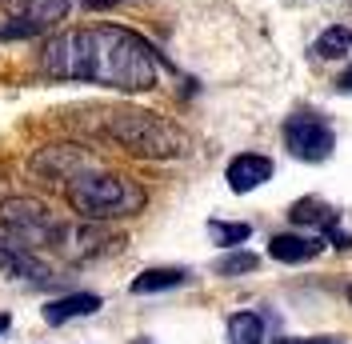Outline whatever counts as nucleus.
Returning a JSON list of instances; mask_svg holds the SVG:
<instances>
[{
    "label": "nucleus",
    "mask_w": 352,
    "mask_h": 344,
    "mask_svg": "<svg viewBox=\"0 0 352 344\" xmlns=\"http://www.w3.org/2000/svg\"><path fill=\"white\" fill-rule=\"evenodd\" d=\"M44 72L56 80H88L104 88L144 92L156 88L153 44L120 24L68 28L44 48Z\"/></svg>",
    "instance_id": "obj_1"
},
{
    "label": "nucleus",
    "mask_w": 352,
    "mask_h": 344,
    "mask_svg": "<svg viewBox=\"0 0 352 344\" xmlns=\"http://www.w3.org/2000/svg\"><path fill=\"white\" fill-rule=\"evenodd\" d=\"M104 132L120 149H129L132 156H153V160H168V156H180L188 149V136L168 125L164 116L156 112H144V108H112L104 112Z\"/></svg>",
    "instance_id": "obj_2"
},
{
    "label": "nucleus",
    "mask_w": 352,
    "mask_h": 344,
    "mask_svg": "<svg viewBox=\"0 0 352 344\" xmlns=\"http://www.w3.org/2000/svg\"><path fill=\"white\" fill-rule=\"evenodd\" d=\"M68 204L85 220H112V216H132L144 208V189L116 176V172H96V176H72L68 184Z\"/></svg>",
    "instance_id": "obj_3"
},
{
    "label": "nucleus",
    "mask_w": 352,
    "mask_h": 344,
    "mask_svg": "<svg viewBox=\"0 0 352 344\" xmlns=\"http://www.w3.org/2000/svg\"><path fill=\"white\" fill-rule=\"evenodd\" d=\"M285 144H288V152L300 156V160H324L336 140H332V129L320 116L300 112V116H288L285 120Z\"/></svg>",
    "instance_id": "obj_4"
},
{
    "label": "nucleus",
    "mask_w": 352,
    "mask_h": 344,
    "mask_svg": "<svg viewBox=\"0 0 352 344\" xmlns=\"http://www.w3.org/2000/svg\"><path fill=\"white\" fill-rule=\"evenodd\" d=\"M0 268H4L8 277L48 280V268L32 257V248H28V244H21L16 237H8V233H0Z\"/></svg>",
    "instance_id": "obj_5"
},
{
    "label": "nucleus",
    "mask_w": 352,
    "mask_h": 344,
    "mask_svg": "<svg viewBox=\"0 0 352 344\" xmlns=\"http://www.w3.org/2000/svg\"><path fill=\"white\" fill-rule=\"evenodd\" d=\"M268 176H272V160L268 156H256V152H244V156H236L228 164V189L232 193H252Z\"/></svg>",
    "instance_id": "obj_6"
},
{
    "label": "nucleus",
    "mask_w": 352,
    "mask_h": 344,
    "mask_svg": "<svg viewBox=\"0 0 352 344\" xmlns=\"http://www.w3.org/2000/svg\"><path fill=\"white\" fill-rule=\"evenodd\" d=\"M320 248H324V240L292 237V233H280V237H272V244H268L272 260H280V264H305V260H312Z\"/></svg>",
    "instance_id": "obj_7"
},
{
    "label": "nucleus",
    "mask_w": 352,
    "mask_h": 344,
    "mask_svg": "<svg viewBox=\"0 0 352 344\" xmlns=\"http://www.w3.org/2000/svg\"><path fill=\"white\" fill-rule=\"evenodd\" d=\"M100 308V297H92V292H76V297H60V301H52L44 308V321L48 324H65L72 316H92Z\"/></svg>",
    "instance_id": "obj_8"
},
{
    "label": "nucleus",
    "mask_w": 352,
    "mask_h": 344,
    "mask_svg": "<svg viewBox=\"0 0 352 344\" xmlns=\"http://www.w3.org/2000/svg\"><path fill=\"white\" fill-rule=\"evenodd\" d=\"M12 12H24V21H36L41 28H48L68 12V0H12Z\"/></svg>",
    "instance_id": "obj_9"
},
{
    "label": "nucleus",
    "mask_w": 352,
    "mask_h": 344,
    "mask_svg": "<svg viewBox=\"0 0 352 344\" xmlns=\"http://www.w3.org/2000/svg\"><path fill=\"white\" fill-rule=\"evenodd\" d=\"M188 272L184 268H148V272H140V277L132 280V292H160V288H176V284H184Z\"/></svg>",
    "instance_id": "obj_10"
},
{
    "label": "nucleus",
    "mask_w": 352,
    "mask_h": 344,
    "mask_svg": "<svg viewBox=\"0 0 352 344\" xmlns=\"http://www.w3.org/2000/svg\"><path fill=\"white\" fill-rule=\"evenodd\" d=\"M264 341V321L256 312H236L228 321V344H261Z\"/></svg>",
    "instance_id": "obj_11"
},
{
    "label": "nucleus",
    "mask_w": 352,
    "mask_h": 344,
    "mask_svg": "<svg viewBox=\"0 0 352 344\" xmlns=\"http://www.w3.org/2000/svg\"><path fill=\"white\" fill-rule=\"evenodd\" d=\"M288 216H292L296 224H320V228L332 224V208L324 204V200H312V196H308V200H296Z\"/></svg>",
    "instance_id": "obj_12"
},
{
    "label": "nucleus",
    "mask_w": 352,
    "mask_h": 344,
    "mask_svg": "<svg viewBox=\"0 0 352 344\" xmlns=\"http://www.w3.org/2000/svg\"><path fill=\"white\" fill-rule=\"evenodd\" d=\"M349 48H352V28H344V24L329 28V32L316 41V52H320L324 61H336V56H344Z\"/></svg>",
    "instance_id": "obj_13"
},
{
    "label": "nucleus",
    "mask_w": 352,
    "mask_h": 344,
    "mask_svg": "<svg viewBox=\"0 0 352 344\" xmlns=\"http://www.w3.org/2000/svg\"><path fill=\"white\" fill-rule=\"evenodd\" d=\"M256 264H261V260L252 257V252H228V257L217 264V272L220 277H241V272H252Z\"/></svg>",
    "instance_id": "obj_14"
},
{
    "label": "nucleus",
    "mask_w": 352,
    "mask_h": 344,
    "mask_svg": "<svg viewBox=\"0 0 352 344\" xmlns=\"http://www.w3.org/2000/svg\"><path fill=\"white\" fill-rule=\"evenodd\" d=\"M208 233L217 237V244H241V240H248V224H224V220H212L208 224Z\"/></svg>",
    "instance_id": "obj_15"
},
{
    "label": "nucleus",
    "mask_w": 352,
    "mask_h": 344,
    "mask_svg": "<svg viewBox=\"0 0 352 344\" xmlns=\"http://www.w3.org/2000/svg\"><path fill=\"white\" fill-rule=\"evenodd\" d=\"M280 344H344V341H280Z\"/></svg>",
    "instance_id": "obj_16"
},
{
    "label": "nucleus",
    "mask_w": 352,
    "mask_h": 344,
    "mask_svg": "<svg viewBox=\"0 0 352 344\" xmlns=\"http://www.w3.org/2000/svg\"><path fill=\"white\" fill-rule=\"evenodd\" d=\"M340 88H344V92H352V68L344 72V76H340Z\"/></svg>",
    "instance_id": "obj_17"
},
{
    "label": "nucleus",
    "mask_w": 352,
    "mask_h": 344,
    "mask_svg": "<svg viewBox=\"0 0 352 344\" xmlns=\"http://www.w3.org/2000/svg\"><path fill=\"white\" fill-rule=\"evenodd\" d=\"M4 328H8V316H4V312H0V332H4Z\"/></svg>",
    "instance_id": "obj_18"
},
{
    "label": "nucleus",
    "mask_w": 352,
    "mask_h": 344,
    "mask_svg": "<svg viewBox=\"0 0 352 344\" xmlns=\"http://www.w3.org/2000/svg\"><path fill=\"white\" fill-rule=\"evenodd\" d=\"M349 301H352V288H349Z\"/></svg>",
    "instance_id": "obj_19"
}]
</instances>
